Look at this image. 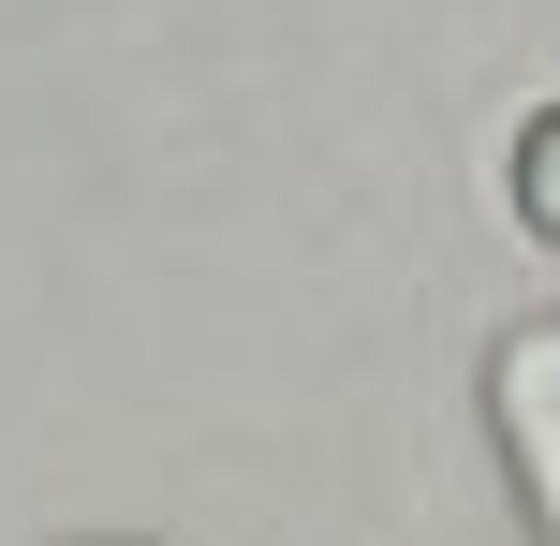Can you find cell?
I'll use <instances>...</instances> for the list:
<instances>
[{"label":"cell","instance_id":"1","mask_svg":"<svg viewBox=\"0 0 560 546\" xmlns=\"http://www.w3.org/2000/svg\"><path fill=\"white\" fill-rule=\"evenodd\" d=\"M487 414H502V458H516V488H532V532L560 546V325H516L502 340Z\"/></svg>","mask_w":560,"mask_h":546},{"label":"cell","instance_id":"2","mask_svg":"<svg viewBox=\"0 0 560 546\" xmlns=\"http://www.w3.org/2000/svg\"><path fill=\"white\" fill-rule=\"evenodd\" d=\"M516 207H532V222L560 236V118H546V133H532V163H516Z\"/></svg>","mask_w":560,"mask_h":546}]
</instances>
